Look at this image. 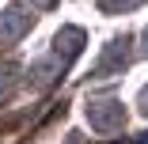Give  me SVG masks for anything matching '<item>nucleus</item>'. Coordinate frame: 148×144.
I'll use <instances>...</instances> for the list:
<instances>
[{"mask_svg":"<svg viewBox=\"0 0 148 144\" xmlns=\"http://www.w3.org/2000/svg\"><path fill=\"white\" fill-rule=\"evenodd\" d=\"M87 121H91V129H99V133L122 129V121H125L122 102H114V99H99V102H91V106H87Z\"/></svg>","mask_w":148,"mask_h":144,"instance_id":"f257e3e1","label":"nucleus"},{"mask_svg":"<svg viewBox=\"0 0 148 144\" xmlns=\"http://www.w3.org/2000/svg\"><path fill=\"white\" fill-rule=\"evenodd\" d=\"M27 27H31V12H23V8H12L0 15V42H15Z\"/></svg>","mask_w":148,"mask_h":144,"instance_id":"f03ea898","label":"nucleus"},{"mask_svg":"<svg viewBox=\"0 0 148 144\" xmlns=\"http://www.w3.org/2000/svg\"><path fill=\"white\" fill-rule=\"evenodd\" d=\"M118 65H125V49H122V42H114V46H110V53L103 57V65H99V76H106V72L118 68Z\"/></svg>","mask_w":148,"mask_h":144,"instance_id":"7ed1b4c3","label":"nucleus"},{"mask_svg":"<svg viewBox=\"0 0 148 144\" xmlns=\"http://www.w3.org/2000/svg\"><path fill=\"white\" fill-rule=\"evenodd\" d=\"M137 0H103V8H133Z\"/></svg>","mask_w":148,"mask_h":144,"instance_id":"20e7f679","label":"nucleus"},{"mask_svg":"<svg viewBox=\"0 0 148 144\" xmlns=\"http://www.w3.org/2000/svg\"><path fill=\"white\" fill-rule=\"evenodd\" d=\"M140 102H144V106H140V110H144V114H148V91H144V99H140Z\"/></svg>","mask_w":148,"mask_h":144,"instance_id":"39448f33","label":"nucleus"},{"mask_svg":"<svg viewBox=\"0 0 148 144\" xmlns=\"http://www.w3.org/2000/svg\"><path fill=\"white\" fill-rule=\"evenodd\" d=\"M137 144H148V133H144V140H137Z\"/></svg>","mask_w":148,"mask_h":144,"instance_id":"423d86ee","label":"nucleus"},{"mask_svg":"<svg viewBox=\"0 0 148 144\" xmlns=\"http://www.w3.org/2000/svg\"><path fill=\"white\" fill-rule=\"evenodd\" d=\"M144 42H148V34H144ZM144 49H148V46H144Z\"/></svg>","mask_w":148,"mask_h":144,"instance_id":"0eeeda50","label":"nucleus"}]
</instances>
